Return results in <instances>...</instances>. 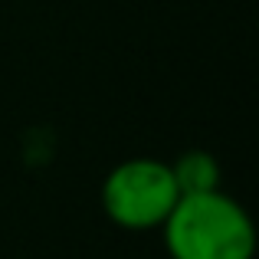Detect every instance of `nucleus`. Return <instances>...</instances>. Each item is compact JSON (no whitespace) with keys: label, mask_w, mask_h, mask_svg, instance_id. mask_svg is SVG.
Listing matches in <instances>:
<instances>
[{"label":"nucleus","mask_w":259,"mask_h":259,"mask_svg":"<svg viewBox=\"0 0 259 259\" xmlns=\"http://www.w3.org/2000/svg\"><path fill=\"white\" fill-rule=\"evenodd\" d=\"M161 230L171 259H253L256 253L253 217L220 187L181 197Z\"/></svg>","instance_id":"obj_1"},{"label":"nucleus","mask_w":259,"mask_h":259,"mask_svg":"<svg viewBox=\"0 0 259 259\" xmlns=\"http://www.w3.org/2000/svg\"><path fill=\"white\" fill-rule=\"evenodd\" d=\"M181 190L174 184L171 164L154 158H128L115 164L102 181V210L121 230H161Z\"/></svg>","instance_id":"obj_2"},{"label":"nucleus","mask_w":259,"mask_h":259,"mask_svg":"<svg viewBox=\"0 0 259 259\" xmlns=\"http://www.w3.org/2000/svg\"><path fill=\"white\" fill-rule=\"evenodd\" d=\"M171 174H174V184L181 190V197L207 194V190L220 187V164L207 151H184L177 161H171Z\"/></svg>","instance_id":"obj_3"}]
</instances>
